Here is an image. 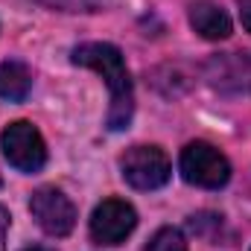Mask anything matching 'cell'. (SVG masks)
Wrapping results in <instances>:
<instances>
[{"mask_svg":"<svg viewBox=\"0 0 251 251\" xmlns=\"http://www.w3.org/2000/svg\"><path fill=\"white\" fill-rule=\"evenodd\" d=\"M73 64H82V67H91L97 70L108 91H111V105H108V128L111 131H123L131 123V114H134V91H131V76L126 70L123 53L114 47V44H100V41H91V44H79L73 50Z\"/></svg>","mask_w":251,"mask_h":251,"instance_id":"1","label":"cell"},{"mask_svg":"<svg viewBox=\"0 0 251 251\" xmlns=\"http://www.w3.org/2000/svg\"><path fill=\"white\" fill-rule=\"evenodd\" d=\"M181 176H184V181L196 184V187L219 190L231 178V164L216 146H210L204 140H193L181 149Z\"/></svg>","mask_w":251,"mask_h":251,"instance_id":"2","label":"cell"},{"mask_svg":"<svg viewBox=\"0 0 251 251\" xmlns=\"http://www.w3.org/2000/svg\"><path fill=\"white\" fill-rule=\"evenodd\" d=\"M0 146L6 161L18 170V173H38L47 164V146L41 131L26 120H15L3 128L0 134Z\"/></svg>","mask_w":251,"mask_h":251,"instance_id":"3","label":"cell"},{"mask_svg":"<svg viewBox=\"0 0 251 251\" xmlns=\"http://www.w3.org/2000/svg\"><path fill=\"white\" fill-rule=\"evenodd\" d=\"M123 178L134 190H158L170 181V158L158 146H131L120 158Z\"/></svg>","mask_w":251,"mask_h":251,"instance_id":"4","label":"cell"},{"mask_svg":"<svg viewBox=\"0 0 251 251\" xmlns=\"http://www.w3.org/2000/svg\"><path fill=\"white\" fill-rule=\"evenodd\" d=\"M29 210L35 216V222L41 225L44 234L50 237H67L76 225V207L73 201L56 187H41L32 193L29 199Z\"/></svg>","mask_w":251,"mask_h":251,"instance_id":"5","label":"cell"},{"mask_svg":"<svg viewBox=\"0 0 251 251\" xmlns=\"http://www.w3.org/2000/svg\"><path fill=\"white\" fill-rule=\"evenodd\" d=\"M137 213L123 199H105L91 216V237L102 246H117L134 231Z\"/></svg>","mask_w":251,"mask_h":251,"instance_id":"6","label":"cell"},{"mask_svg":"<svg viewBox=\"0 0 251 251\" xmlns=\"http://www.w3.org/2000/svg\"><path fill=\"white\" fill-rule=\"evenodd\" d=\"M187 15H190V26L207 41H222V38L231 35V18L213 0H190Z\"/></svg>","mask_w":251,"mask_h":251,"instance_id":"7","label":"cell"},{"mask_svg":"<svg viewBox=\"0 0 251 251\" xmlns=\"http://www.w3.org/2000/svg\"><path fill=\"white\" fill-rule=\"evenodd\" d=\"M32 88V73L21 62H0V97L9 102H24Z\"/></svg>","mask_w":251,"mask_h":251,"instance_id":"8","label":"cell"},{"mask_svg":"<svg viewBox=\"0 0 251 251\" xmlns=\"http://www.w3.org/2000/svg\"><path fill=\"white\" fill-rule=\"evenodd\" d=\"M146 251H187V240L178 228H161L146 243Z\"/></svg>","mask_w":251,"mask_h":251,"instance_id":"9","label":"cell"},{"mask_svg":"<svg viewBox=\"0 0 251 251\" xmlns=\"http://www.w3.org/2000/svg\"><path fill=\"white\" fill-rule=\"evenodd\" d=\"M50 3H59V0H50ZM100 3H102V0H67L64 9H67V12H79V9H82V12H94V9H100Z\"/></svg>","mask_w":251,"mask_h":251,"instance_id":"10","label":"cell"},{"mask_svg":"<svg viewBox=\"0 0 251 251\" xmlns=\"http://www.w3.org/2000/svg\"><path fill=\"white\" fill-rule=\"evenodd\" d=\"M237 3H240V21L251 32V0H237Z\"/></svg>","mask_w":251,"mask_h":251,"instance_id":"11","label":"cell"},{"mask_svg":"<svg viewBox=\"0 0 251 251\" xmlns=\"http://www.w3.org/2000/svg\"><path fill=\"white\" fill-rule=\"evenodd\" d=\"M6 231H9V213L6 207H0V251L6 249Z\"/></svg>","mask_w":251,"mask_h":251,"instance_id":"12","label":"cell"},{"mask_svg":"<svg viewBox=\"0 0 251 251\" xmlns=\"http://www.w3.org/2000/svg\"><path fill=\"white\" fill-rule=\"evenodd\" d=\"M24 251H53V249H44V246H29V249H24Z\"/></svg>","mask_w":251,"mask_h":251,"instance_id":"13","label":"cell"}]
</instances>
